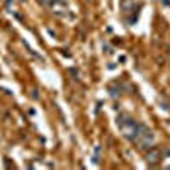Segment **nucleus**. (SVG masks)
<instances>
[{
	"label": "nucleus",
	"instance_id": "2",
	"mask_svg": "<svg viewBox=\"0 0 170 170\" xmlns=\"http://www.w3.org/2000/svg\"><path fill=\"white\" fill-rule=\"evenodd\" d=\"M48 9L51 10V14H55V15H58V17H61V15L67 14L68 7H67V2H65V0H53V3L48 7Z\"/></svg>",
	"mask_w": 170,
	"mask_h": 170
},
{
	"label": "nucleus",
	"instance_id": "3",
	"mask_svg": "<svg viewBox=\"0 0 170 170\" xmlns=\"http://www.w3.org/2000/svg\"><path fill=\"white\" fill-rule=\"evenodd\" d=\"M162 160V152L157 148H150L148 152H146V162H148L150 165H155L158 162Z\"/></svg>",
	"mask_w": 170,
	"mask_h": 170
},
{
	"label": "nucleus",
	"instance_id": "4",
	"mask_svg": "<svg viewBox=\"0 0 170 170\" xmlns=\"http://www.w3.org/2000/svg\"><path fill=\"white\" fill-rule=\"evenodd\" d=\"M38 2H39L42 7H49V5L53 3V0H38Z\"/></svg>",
	"mask_w": 170,
	"mask_h": 170
},
{
	"label": "nucleus",
	"instance_id": "5",
	"mask_svg": "<svg viewBox=\"0 0 170 170\" xmlns=\"http://www.w3.org/2000/svg\"><path fill=\"white\" fill-rule=\"evenodd\" d=\"M163 160H170V155H168L167 158H163ZM163 167H165V168H170V162H165V163H163Z\"/></svg>",
	"mask_w": 170,
	"mask_h": 170
},
{
	"label": "nucleus",
	"instance_id": "1",
	"mask_svg": "<svg viewBox=\"0 0 170 170\" xmlns=\"http://www.w3.org/2000/svg\"><path fill=\"white\" fill-rule=\"evenodd\" d=\"M116 122H118L119 129H121V133L124 134L129 141H134L138 138V131H140V124H136V122L133 121L131 118H128V116H119L118 119H116Z\"/></svg>",
	"mask_w": 170,
	"mask_h": 170
}]
</instances>
